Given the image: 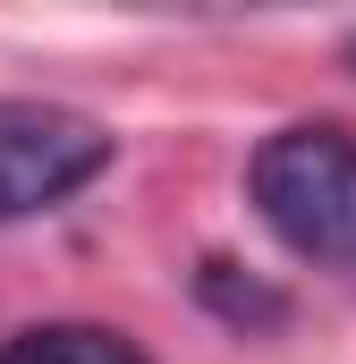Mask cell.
<instances>
[{"label":"cell","instance_id":"cell-1","mask_svg":"<svg viewBox=\"0 0 356 364\" xmlns=\"http://www.w3.org/2000/svg\"><path fill=\"white\" fill-rule=\"evenodd\" d=\"M246 195L263 212V229L314 272L356 288V136L331 119H297L255 144Z\"/></svg>","mask_w":356,"mask_h":364},{"label":"cell","instance_id":"cell-2","mask_svg":"<svg viewBox=\"0 0 356 364\" xmlns=\"http://www.w3.org/2000/svg\"><path fill=\"white\" fill-rule=\"evenodd\" d=\"M110 127L68 110V102H26L0 93V220H34L51 203H68L77 186L110 170Z\"/></svg>","mask_w":356,"mask_h":364},{"label":"cell","instance_id":"cell-3","mask_svg":"<svg viewBox=\"0 0 356 364\" xmlns=\"http://www.w3.org/2000/svg\"><path fill=\"white\" fill-rule=\"evenodd\" d=\"M0 364H145V348L102 322H34L0 339Z\"/></svg>","mask_w":356,"mask_h":364},{"label":"cell","instance_id":"cell-4","mask_svg":"<svg viewBox=\"0 0 356 364\" xmlns=\"http://www.w3.org/2000/svg\"><path fill=\"white\" fill-rule=\"evenodd\" d=\"M348 60H356V43H348Z\"/></svg>","mask_w":356,"mask_h":364}]
</instances>
